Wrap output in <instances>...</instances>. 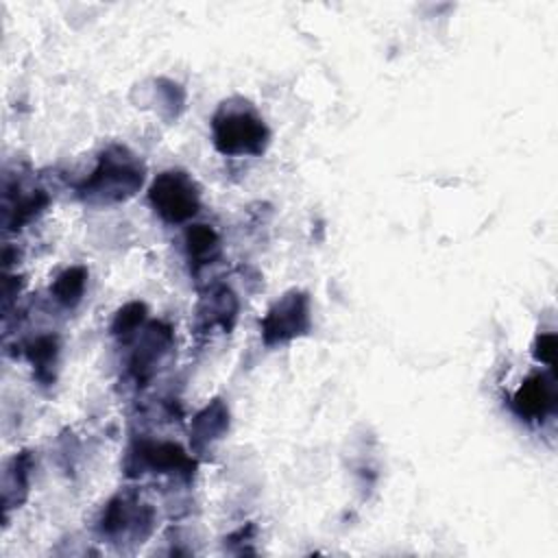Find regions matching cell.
I'll return each mask as SVG.
<instances>
[{
    "mask_svg": "<svg viewBox=\"0 0 558 558\" xmlns=\"http://www.w3.org/2000/svg\"><path fill=\"white\" fill-rule=\"evenodd\" d=\"M144 183L142 161L124 146L100 153L92 174L76 187L78 196L94 205H111L131 198Z\"/></svg>",
    "mask_w": 558,
    "mask_h": 558,
    "instance_id": "obj_1",
    "label": "cell"
},
{
    "mask_svg": "<svg viewBox=\"0 0 558 558\" xmlns=\"http://www.w3.org/2000/svg\"><path fill=\"white\" fill-rule=\"evenodd\" d=\"M214 146L220 155L240 157V155H262L268 146L270 133L264 120L248 107V102L233 105L222 102L211 118Z\"/></svg>",
    "mask_w": 558,
    "mask_h": 558,
    "instance_id": "obj_2",
    "label": "cell"
},
{
    "mask_svg": "<svg viewBox=\"0 0 558 558\" xmlns=\"http://www.w3.org/2000/svg\"><path fill=\"white\" fill-rule=\"evenodd\" d=\"M148 203L161 220L179 225L196 216L201 207V196L196 183L187 172L163 170L148 187Z\"/></svg>",
    "mask_w": 558,
    "mask_h": 558,
    "instance_id": "obj_3",
    "label": "cell"
},
{
    "mask_svg": "<svg viewBox=\"0 0 558 558\" xmlns=\"http://www.w3.org/2000/svg\"><path fill=\"white\" fill-rule=\"evenodd\" d=\"M262 340L266 347H277L305 336L312 329L310 296L301 290L281 294L259 323Z\"/></svg>",
    "mask_w": 558,
    "mask_h": 558,
    "instance_id": "obj_4",
    "label": "cell"
},
{
    "mask_svg": "<svg viewBox=\"0 0 558 558\" xmlns=\"http://www.w3.org/2000/svg\"><path fill=\"white\" fill-rule=\"evenodd\" d=\"M153 527V510L146 504H137L135 495H116L102 510L98 532L107 538L133 536L146 538Z\"/></svg>",
    "mask_w": 558,
    "mask_h": 558,
    "instance_id": "obj_5",
    "label": "cell"
},
{
    "mask_svg": "<svg viewBox=\"0 0 558 558\" xmlns=\"http://www.w3.org/2000/svg\"><path fill=\"white\" fill-rule=\"evenodd\" d=\"M126 475H142L144 471L153 473H192L194 462L187 453L174 442H155V440H137L126 456L124 462Z\"/></svg>",
    "mask_w": 558,
    "mask_h": 558,
    "instance_id": "obj_6",
    "label": "cell"
},
{
    "mask_svg": "<svg viewBox=\"0 0 558 558\" xmlns=\"http://www.w3.org/2000/svg\"><path fill=\"white\" fill-rule=\"evenodd\" d=\"M172 344H174L172 329L163 323H150L142 331L133 349V355L129 360V373L140 386H144L155 375L157 364H161V360L168 355Z\"/></svg>",
    "mask_w": 558,
    "mask_h": 558,
    "instance_id": "obj_7",
    "label": "cell"
},
{
    "mask_svg": "<svg viewBox=\"0 0 558 558\" xmlns=\"http://www.w3.org/2000/svg\"><path fill=\"white\" fill-rule=\"evenodd\" d=\"M556 381L547 373L530 375L512 395L510 405L514 414L530 423H541L556 410Z\"/></svg>",
    "mask_w": 558,
    "mask_h": 558,
    "instance_id": "obj_8",
    "label": "cell"
},
{
    "mask_svg": "<svg viewBox=\"0 0 558 558\" xmlns=\"http://www.w3.org/2000/svg\"><path fill=\"white\" fill-rule=\"evenodd\" d=\"M240 303L235 294L227 286H214L203 294L198 307H196V323L198 329H214L220 327L225 333H229L235 325Z\"/></svg>",
    "mask_w": 558,
    "mask_h": 558,
    "instance_id": "obj_9",
    "label": "cell"
},
{
    "mask_svg": "<svg viewBox=\"0 0 558 558\" xmlns=\"http://www.w3.org/2000/svg\"><path fill=\"white\" fill-rule=\"evenodd\" d=\"M229 429V408L222 399H211L190 425V442L194 451H203Z\"/></svg>",
    "mask_w": 558,
    "mask_h": 558,
    "instance_id": "obj_10",
    "label": "cell"
},
{
    "mask_svg": "<svg viewBox=\"0 0 558 558\" xmlns=\"http://www.w3.org/2000/svg\"><path fill=\"white\" fill-rule=\"evenodd\" d=\"M185 242V255L190 262L192 272L196 275L201 268L214 264L220 257V238L209 225H192L185 229L183 235Z\"/></svg>",
    "mask_w": 558,
    "mask_h": 558,
    "instance_id": "obj_11",
    "label": "cell"
},
{
    "mask_svg": "<svg viewBox=\"0 0 558 558\" xmlns=\"http://www.w3.org/2000/svg\"><path fill=\"white\" fill-rule=\"evenodd\" d=\"M59 355V338L52 333L37 336L26 344V357L35 368V377L44 384L52 381V366Z\"/></svg>",
    "mask_w": 558,
    "mask_h": 558,
    "instance_id": "obj_12",
    "label": "cell"
},
{
    "mask_svg": "<svg viewBox=\"0 0 558 558\" xmlns=\"http://www.w3.org/2000/svg\"><path fill=\"white\" fill-rule=\"evenodd\" d=\"M87 283V268L85 266H70L65 268L52 283V296L59 305L72 310L81 303Z\"/></svg>",
    "mask_w": 558,
    "mask_h": 558,
    "instance_id": "obj_13",
    "label": "cell"
},
{
    "mask_svg": "<svg viewBox=\"0 0 558 558\" xmlns=\"http://www.w3.org/2000/svg\"><path fill=\"white\" fill-rule=\"evenodd\" d=\"M48 205V194L41 190H33L26 196H20L11 207H7L4 225L7 229H20L22 225L31 222L44 207Z\"/></svg>",
    "mask_w": 558,
    "mask_h": 558,
    "instance_id": "obj_14",
    "label": "cell"
},
{
    "mask_svg": "<svg viewBox=\"0 0 558 558\" xmlns=\"http://www.w3.org/2000/svg\"><path fill=\"white\" fill-rule=\"evenodd\" d=\"M31 466H33V458L28 451H22L17 453L9 466H7V473H4V490H2V504H7L11 499V493L17 490V499L20 504L24 501L26 493H28V473H31Z\"/></svg>",
    "mask_w": 558,
    "mask_h": 558,
    "instance_id": "obj_15",
    "label": "cell"
},
{
    "mask_svg": "<svg viewBox=\"0 0 558 558\" xmlns=\"http://www.w3.org/2000/svg\"><path fill=\"white\" fill-rule=\"evenodd\" d=\"M146 318V305L140 303V301H133V303H126L124 307L118 310L113 323H111V333L113 336H129L133 333Z\"/></svg>",
    "mask_w": 558,
    "mask_h": 558,
    "instance_id": "obj_16",
    "label": "cell"
},
{
    "mask_svg": "<svg viewBox=\"0 0 558 558\" xmlns=\"http://www.w3.org/2000/svg\"><path fill=\"white\" fill-rule=\"evenodd\" d=\"M556 349H558V338L556 333H541L536 340H534V360L547 364V366H554L556 364Z\"/></svg>",
    "mask_w": 558,
    "mask_h": 558,
    "instance_id": "obj_17",
    "label": "cell"
}]
</instances>
